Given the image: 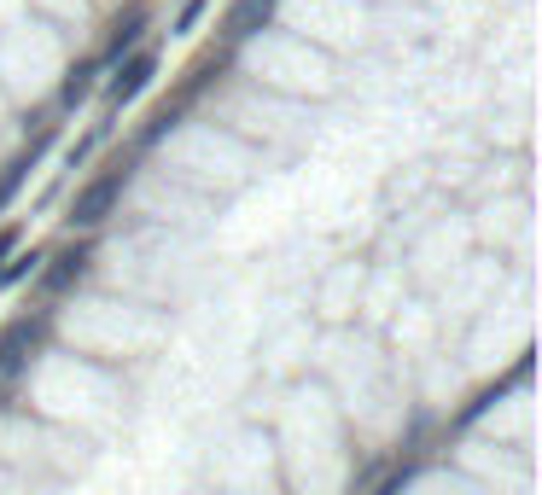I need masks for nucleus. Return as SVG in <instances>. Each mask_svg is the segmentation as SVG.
<instances>
[{"label": "nucleus", "instance_id": "2", "mask_svg": "<svg viewBox=\"0 0 542 495\" xmlns=\"http://www.w3.org/2000/svg\"><path fill=\"white\" fill-rule=\"evenodd\" d=\"M146 76H152V53H140L135 65L123 70V82H117V88H111V94H117V99H129V94H140V88H146Z\"/></svg>", "mask_w": 542, "mask_h": 495}, {"label": "nucleus", "instance_id": "1", "mask_svg": "<svg viewBox=\"0 0 542 495\" xmlns=\"http://www.w3.org/2000/svg\"><path fill=\"white\" fill-rule=\"evenodd\" d=\"M111 193H117V181H100V187H88V193H82V204H76V222H82V228H94V222L105 216V204H111Z\"/></svg>", "mask_w": 542, "mask_h": 495}]
</instances>
